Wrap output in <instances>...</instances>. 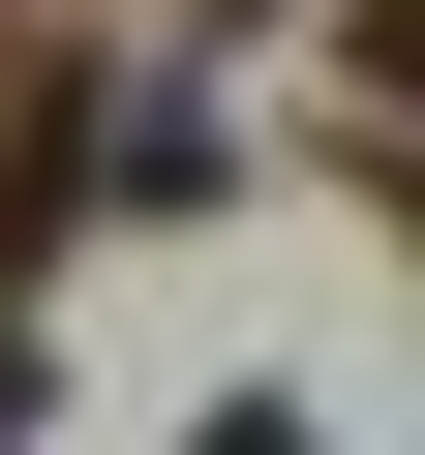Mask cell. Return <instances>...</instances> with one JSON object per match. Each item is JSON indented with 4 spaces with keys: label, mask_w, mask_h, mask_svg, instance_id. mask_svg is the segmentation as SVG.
Listing matches in <instances>:
<instances>
[{
    "label": "cell",
    "mask_w": 425,
    "mask_h": 455,
    "mask_svg": "<svg viewBox=\"0 0 425 455\" xmlns=\"http://www.w3.org/2000/svg\"><path fill=\"white\" fill-rule=\"evenodd\" d=\"M365 92H395V122H425V0H365Z\"/></svg>",
    "instance_id": "6da1fadb"
},
{
    "label": "cell",
    "mask_w": 425,
    "mask_h": 455,
    "mask_svg": "<svg viewBox=\"0 0 425 455\" xmlns=\"http://www.w3.org/2000/svg\"><path fill=\"white\" fill-rule=\"evenodd\" d=\"M182 455H304V425H274V395H244V425H182Z\"/></svg>",
    "instance_id": "7a4b0ae2"
}]
</instances>
